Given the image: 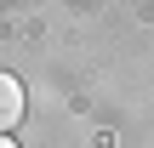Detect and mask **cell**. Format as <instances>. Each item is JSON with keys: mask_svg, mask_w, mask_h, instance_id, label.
Returning a JSON list of instances; mask_svg holds the SVG:
<instances>
[{"mask_svg": "<svg viewBox=\"0 0 154 148\" xmlns=\"http://www.w3.org/2000/svg\"><path fill=\"white\" fill-rule=\"evenodd\" d=\"M17 120H23V86H17L11 74H0V137H6Z\"/></svg>", "mask_w": 154, "mask_h": 148, "instance_id": "cell-1", "label": "cell"}, {"mask_svg": "<svg viewBox=\"0 0 154 148\" xmlns=\"http://www.w3.org/2000/svg\"><path fill=\"white\" fill-rule=\"evenodd\" d=\"M0 148H11V143H6V137H0Z\"/></svg>", "mask_w": 154, "mask_h": 148, "instance_id": "cell-2", "label": "cell"}]
</instances>
